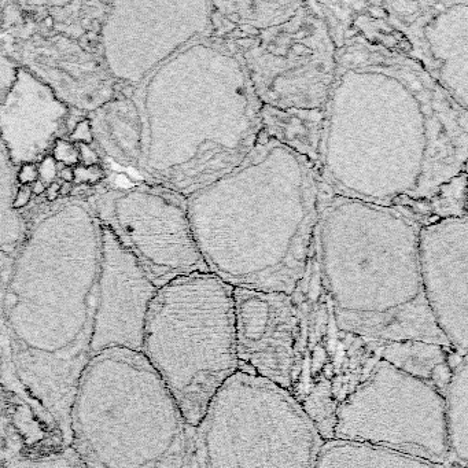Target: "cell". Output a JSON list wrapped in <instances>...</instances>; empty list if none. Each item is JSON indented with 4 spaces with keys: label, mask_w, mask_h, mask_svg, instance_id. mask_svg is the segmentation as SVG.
<instances>
[{
    "label": "cell",
    "mask_w": 468,
    "mask_h": 468,
    "mask_svg": "<svg viewBox=\"0 0 468 468\" xmlns=\"http://www.w3.org/2000/svg\"><path fill=\"white\" fill-rule=\"evenodd\" d=\"M114 214L157 287L180 276L209 272L194 238L186 196L132 189L117 198Z\"/></svg>",
    "instance_id": "obj_14"
},
{
    "label": "cell",
    "mask_w": 468,
    "mask_h": 468,
    "mask_svg": "<svg viewBox=\"0 0 468 468\" xmlns=\"http://www.w3.org/2000/svg\"><path fill=\"white\" fill-rule=\"evenodd\" d=\"M191 428L141 351L92 354L69 411V440L87 468H188Z\"/></svg>",
    "instance_id": "obj_7"
},
{
    "label": "cell",
    "mask_w": 468,
    "mask_h": 468,
    "mask_svg": "<svg viewBox=\"0 0 468 468\" xmlns=\"http://www.w3.org/2000/svg\"><path fill=\"white\" fill-rule=\"evenodd\" d=\"M70 140L71 143L78 144V143H84V144H90L94 141V136H92V129H91V122L90 119H81L76 124V126L73 128V131L70 133Z\"/></svg>",
    "instance_id": "obj_26"
},
{
    "label": "cell",
    "mask_w": 468,
    "mask_h": 468,
    "mask_svg": "<svg viewBox=\"0 0 468 468\" xmlns=\"http://www.w3.org/2000/svg\"><path fill=\"white\" fill-rule=\"evenodd\" d=\"M324 4L365 40L411 58L468 109L467 0Z\"/></svg>",
    "instance_id": "obj_11"
},
{
    "label": "cell",
    "mask_w": 468,
    "mask_h": 468,
    "mask_svg": "<svg viewBox=\"0 0 468 468\" xmlns=\"http://www.w3.org/2000/svg\"><path fill=\"white\" fill-rule=\"evenodd\" d=\"M211 33V1L132 0L112 4L102 28L109 70L140 83L196 37Z\"/></svg>",
    "instance_id": "obj_13"
},
{
    "label": "cell",
    "mask_w": 468,
    "mask_h": 468,
    "mask_svg": "<svg viewBox=\"0 0 468 468\" xmlns=\"http://www.w3.org/2000/svg\"><path fill=\"white\" fill-rule=\"evenodd\" d=\"M322 196L315 162L262 128L245 160L186 205L210 273L234 288L291 295L313 253Z\"/></svg>",
    "instance_id": "obj_2"
},
{
    "label": "cell",
    "mask_w": 468,
    "mask_h": 468,
    "mask_svg": "<svg viewBox=\"0 0 468 468\" xmlns=\"http://www.w3.org/2000/svg\"><path fill=\"white\" fill-rule=\"evenodd\" d=\"M370 343L379 360L392 364L393 367L412 376L426 380L441 393H445L454 365L463 358V356L456 354L449 348L419 341H370Z\"/></svg>",
    "instance_id": "obj_19"
},
{
    "label": "cell",
    "mask_w": 468,
    "mask_h": 468,
    "mask_svg": "<svg viewBox=\"0 0 468 468\" xmlns=\"http://www.w3.org/2000/svg\"><path fill=\"white\" fill-rule=\"evenodd\" d=\"M323 10L336 43L317 150L323 186L420 224L441 186L467 172L468 109L411 58Z\"/></svg>",
    "instance_id": "obj_1"
},
{
    "label": "cell",
    "mask_w": 468,
    "mask_h": 468,
    "mask_svg": "<svg viewBox=\"0 0 468 468\" xmlns=\"http://www.w3.org/2000/svg\"><path fill=\"white\" fill-rule=\"evenodd\" d=\"M71 183H62L61 184V191H59V195H69L70 192H71Z\"/></svg>",
    "instance_id": "obj_34"
},
{
    "label": "cell",
    "mask_w": 468,
    "mask_h": 468,
    "mask_svg": "<svg viewBox=\"0 0 468 468\" xmlns=\"http://www.w3.org/2000/svg\"><path fill=\"white\" fill-rule=\"evenodd\" d=\"M30 189H32V195H42L46 192V184L40 179H37L35 183L30 184Z\"/></svg>",
    "instance_id": "obj_33"
},
{
    "label": "cell",
    "mask_w": 468,
    "mask_h": 468,
    "mask_svg": "<svg viewBox=\"0 0 468 468\" xmlns=\"http://www.w3.org/2000/svg\"><path fill=\"white\" fill-rule=\"evenodd\" d=\"M316 468H445L442 464L361 442L328 440L323 442Z\"/></svg>",
    "instance_id": "obj_20"
},
{
    "label": "cell",
    "mask_w": 468,
    "mask_h": 468,
    "mask_svg": "<svg viewBox=\"0 0 468 468\" xmlns=\"http://www.w3.org/2000/svg\"><path fill=\"white\" fill-rule=\"evenodd\" d=\"M73 175L74 179L73 182L76 183L77 186H83V184H95L99 180L103 179V170L100 169L99 165L95 166H84V165H77L73 168Z\"/></svg>",
    "instance_id": "obj_25"
},
{
    "label": "cell",
    "mask_w": 468,
    "mask_h": 468,
    "mask_svg": "<svg viewBox=\"0 0 468 468\" xmlns=\"http://www.w3.org/2000/svg\"><path fill=\"white\" fill-rule=\"evenodd\" d=\"M39 179V170L35 164H25L22 165L18 173H17V182L21 183L22 186H29L35 183Z\"/></svg>",
    "instance_id": "obj_28"
},
{
    "label": "cell",
    "mask_w": 468,
    "mask_h": 468,
    "mask_svg": "<svg viewBox=\"0 0 468 468\" xmlns=\"http://www.w3.org/2000/svg\"><path fill=\"white\" fill-rule=\"evenodd\" d=\"M445 421H446L449 459H453L461 468H466L468 457V364L463 357L454 365L445 393Z\"/></svg>",
    "instance_id": "obj_21"
},
{
    "label": "cell",
    "mask_w": 468,
    "mask_h": 468,
    "mask_svg": "<svg viewBox=\"0 0 468 468\" xmlns=\"http://www.w3.org/2000/svg\"><path fill=\"white\" fill-rule=\"evenodd\" d=\"M59 191H61V183L54 182L48 184V187L46 188L47 199H48V201H55L56 198L59 196Z\"/></svg>",
    "instance_id": "obj_31"
},
{
    "label": "cell",
    "mask_w": 468,
    "mask_h": 468,
    "mask_svg": "<svg viewBox=\"0 0 468 468\" xmlns=\"http://www.w3.org/2000/svg\"><path fill=\"white\" fill-rule=\"evenodd\" d=\"M100 225L83 203L55 210L30 232L4 298L14 363L23 383L69 434V411L91 358Z\"/></svg>",
    "instance_id": "obj_3"
},
{
    "label": "cell",
    "mask_w": 468,
    "mask_h": 468,
    "mask_svg": "<svg viewBox=\"0 0 468 468\" xmlns=\"http://www.w3.org/2000/svg\"><path fill=\"white\" fill-rule=\"evenodd\" d=\"M47 25H48V26H51V25H52V18H47Z\"/></svg>",
    "instance_id": "obj_35"
},
{
    "label": "cell",
    "mask_w": 468,
    "mask_h": 468,
    "mask_svg": "<svg viewBox=\"0 0 468 468\" xmlns=\"http://www.w3.org/2000/svg\"><path fill=\"white\" fill-rule=\"evenodd\" d=\"M211 35L243 63L264 129L316 161L336 68L320 1H211Z\"/></svg>",
    "instance_id": "obj_6"
},
{
    "label": "cell",
    "mask_w": 468,
    "mask_h": 468,
    "mask_svg": "<svg viewBox=\"0 0 468 468\" xmlns=\"http://www.w3.org/2000/svg\"><path fill=\"white\" fill-rule=\"evenodd\" d=\"M239 372L284 390L293 383L301 334L294 295L234 288Z\"/></svg>",
    "instance_id": "obj_16"
},
{
    "label": "cell",
    "mask_w": 468,
    "mask_h": 468,
    "mask_svg": "<svg viewBox=\"0 0 468 468\" xmlns=\"http://www.w3.org/2000/svg\"><path fill=\"white\" fill-rule=\"evenodd\" d=\"M58 176L62 179L63 183H73V179H74V175H73V168H70V166H65V168H62L59 172H58Z\"/></svg>",
    "instance_id": "obj_32"
},
{
    "label": "cell",
    "mask_w": 468,
    "mask_h": 468,
    "mask_svg": "<svg viewBox=\"0 0 468 468\" xmlns=\"http://www.w3.org/2000/svg\"><path fill=\"white\" fill-rule=\"evenodd\" d=\"M419 230L399 210L323 186L316 252L338 328L368 341L450 349L421 288Z\"/></svg>",
    "instance_id": "obj_5"
},
{
    "label": "cell",
    "mask_w": 468,
    "mask_h": 468,
    "mask_svg": "<svg viewBox=\"0 0 468 468\" xmlns=\"http://www.w3.org/2000/svg\"><path fill=\"white\" fill-rule=\"evenodd\" d=\"M78 153H80V162L84 166H95L99 164L98 154L95 153V150L90 144L84 143H78Z\"/></svg>",
    "instance_id": "obj_29"
},
{
    "label": "cell",
    "mask_w": 468,
    "mask_h": 468,
    "mask_svg": "<svg viewBox=\"0 0 468 468\" xmlns=\"http://www.w3.org/2000/svg\"><path fill=\"white\" fill-rule=\"evenodd\" d=\"M32 198V189L30 186H21L20 188L17 189L14 196V202H13V208L17 211H20V209L25 208Z\"/></svg>",
    "instance_id": "obj_30"
},
{
    "label": "cell",
    "mask_w": 468,
    "mask_h": 468,
    "mask_svg": "<svg viewBox=\"0 0 468 468\" xmlns=\"http://www.w3.org/2000/svg\"><path fill=\"white\" fill-rule=\"evenodd\" d=\"M91 356L112 348L141 351L148 305L157 293L143 264L110 225H100V264Z\"/></svg>",
    "instance_id": "obj_15"
},
{
    "label": "cell",
    "mask_w": 468,
    "mask_h": 468,
    "mask_svg": "<svg viewBox=\"0 0 468 468\" xmlns=\"http://www.w3.org/2000/svg\"><path fill=\"white\" fill-rule=\"evenodd\" d=\"M6 468H87L78 454L69 446L59 452L23 454L8 463Z\"/></svg>",
    "instance_id": "obj_23"
},
{
    "label": "cell",
    "mask_w": 468,
    "mask_h": 468,
    "mask_svg": "<svg viewBox=\"0 0 468 468\" xmlns=\"http://www.w3.org/2000/svg\"><path fill=\"white\" fill-rule=\"evenodd\" d=\"M14 164L0 140V249L11 250L25 235V221L13 208L15 189Z\"/></svg>",
    "instance_id": "obj_22"
},
{
    "label": "cell",
    "mask_w": 468,
    "mask_h": 468,
    "mask_svg": "<svg viewBox=\"0 0 468 468\" xmlns=\"http://www.w3.org/2000/svg\"><path fill=\"white\" fill-rule=\"evenodd\" d=\"M421 288L450 349L467 356L468 217H450L419 230Z\"/></svg>",
    "instance_id": "obj_17"
},
{
    "label": "cell",
    "mask_w": 468,
    "mask_h": 468,
    "mask_svg": "<svg viewBox=\"0 0 468 468\" xmlns=\"http://www.w3.org/2000/svg\"><path fill=\"white\" fill-rule=\"evenodd\" d=\"M323 442L287 390L236 372L191 428L188 468H316Z\"/></svg>",
    "instance_id": "obj_9"
},
{
    "label": "cell",
    "mask_w": 468,
    "mask_h": 468,
    "mask_svg": "<svg viewBox=\"0 0 468 468\" xmlns=\"http://www.w3.org/2000/svg\"><path fill=\"white\" fill-rule=\"evenodd\" d=\"M301 313V334L288 393L324 441L332 440L336 411L370 375L379 357L368 339L338 328L323 287L316 242L309 265L293 293Z\"/></svg>",
    "instance_id": "obj_12"
},
{
    "label": "cell",
    "mask_w": 468,
    "mask_h": 468,
    "mask_svg": "<svg viewBox=\"0 0 468 468\" xmlns=\"http://www.w3.org/2000/svg\"><path fill=\"white\" fill-rule=\"evenodd\" d=\"M141 353L160 375L189 427L239 372L234 287L210 272L158 287L148 305Z\"/></svg>",
    "instance_id": "obj_8"
},
{
    "label": "cell",
    "mask_w": 468,
    "mask_h": 468,
    "mask_svg": "<svg viewBox=\"0 0 468 468\" xmlns=\"http://www.w3.org/2000/svg\"><path fill=\"white\" fill-rule=\"evenodd\" d=\"M37 170H39V177H40V180L44 184L46 183L51 184V183L55 182V177L58 176V165H56L55 160L51 155L43 157Z\"/></svg>",
    "instance_id": "obj_27"
},
{
    "label": "cell",
    "mask_w": 468,
    "mask_h": 468,
    "mask_svg": "<svg viewBox=\"0 0 468 468\" xmlns=\"http://www.w3.org/2000/svg\"><path fill=\"white\" fill-rule=\"evenodd\" d=\"M52 158L55 160L56 164H63L66 166H77L80 162V153H78V147L71 141L63 139H56L54 144V155Z\"/></svg>",
    "instance_id": "obj_24"
},
{
    "label": "cell",
    "mask_w": 468,
    "mask_h": 468,
    "mask_svg": "<svg viewBox=\"0 0 468 468\" xmlns=\"http://www.w3.org/2000/svg\"><path fill=\"white\" fill-rule=\"evenodd\" d=\"M147 168L187 196L236 168L262 132V106L239 56L196 37L153 71L144 94Z\"/></svg>",
    "instance_id": "obj_4"
},
{
    "label": "cell",
    "mask_w": 468,
    "mask_h": 468,
    "mask_svg": "<svg viewBox=\"0 0 468 468\" xmlns=\"http://www.w3.org/2000/svg\"><path fill=\"white\" fill-rule=\"evenodd\" d=\"M69 109L52 88L18 69L0 105V140L15 165L35 164L48 151Z\"/></svg>",
    "instance_id": "obj_18"
},
{
    "label": "cell",
    "mask_w": 468,
    "mask_h": 468,
    "mask_svg": "<svg viewBox=\"0 0 468 468\" xmlns=\"http://www.w3.org/2000/svg\"><path fill=\"white\" fill-rule=\"evenodd\" d=\"M332 440L387 447L446 466L444 393L379 360L336 411Z\"/></svg>",
    "instance_id": "obj_10"
}]
</instances>
